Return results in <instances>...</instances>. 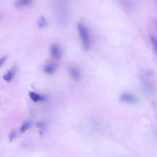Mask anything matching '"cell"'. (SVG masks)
<instances>
[{
	"mask_svg": "<svg viewBox=\"0 0 157 157\" xmlns=\"http://www.w3.org/2000/svg\"><path fill=\"white\" fill-rule=\"evenodd\" d=\"M78 28L83 48L85 51H88L91 47L90 40L88 31L86 27L81 23H79L78 24Z\"/></svg>",
	"mask_w": 157,
	"mask_h": 157,
	"instance_id": "cell-1",
	"label": "cell"
},
{
	"mask_svg": "<svg viewBox=\"0 0 157 157\" xmlns=\"http://www.w3.org/2000/svg\"><path fill=\"white\" fill-rule=\"evenodd\" d=\"M17 65H14L11 69L5 74L3 77V79L8 82H10L13 79L17 70Z\"/></svg>",
	"mask_w": 157,
	"mask_h": 157,
	"instance_id": "cell-2",
	"label": "cell"
},
{
	"mask_svg": "<svg viewBox=\"0 0 157 157\" xmlns=\"http://www.w3.org/2000/svg\"><path fill=\"white\" fill-rule=\"evenodd\" d=\"M120 99L123 101L132 103L137 102V99L135 96L128 94H124L120 97Z\"/></svg>",
	"mask_w": 157,
	"mask_h": 157,
	"instance_id": "cell-3",
	"label": "cell"
},
{
	"mask_svg": "<svg viewBox=\"0 0 157 157\" xmlns=\"http://www.w3.org/2000/svg\"><path fill=\"white\" fill-rule=\"evenodd\" d=\"M29 94L32 100L34 102L44 101L46 99L45 96L40 95L34 92H29Z\"/></svg>",
	"mask_w": 157,
	"mask_h": 157,
	"instance_id": "cell-4",
	"label": "cell"
},
{
	"mask_svg": "<svg viewBox=\"0 0 157 157\" xmlns=\"http://www.w3.org/2000/svg\"><path fill=\"white\" fill-rule=\"evenodd\" d=\"M51 54L54 58L58 59L60 57V51L58 46L56 44H53L51 46Z\"/></svg>",
	"mask_w": 157,
	"mask_h": 157,
	"instance_id": "cell-5",
	"label": "cell"
},
{
	"mask_svg": "<svg viewBox=\"0 0 157 157\" xmlns=\"http://www.w3.org/2000/svg\"><path fill=\"white\" fill-rule=\"evenodd\" d=\"M69 69L71 75L73 78L75 80L79 79L80 77V75L78 70L73 66L70 67Z\"/></svg>",
	"mask_w": 157,
	"mask_h": 157,
	"instance_id": "cell-6",
	"label": "cell"
},
{
	"mask_svg": "<svg viewBox=\"0 0 157 157\" xmlns=\"http://www.w3.org/2000/svg\"><path fill=\"white\" fill-rule=\"evenodd\" d=\"M33 1L30 0H21L16 1L15 6L17 7L21 6H27L32 4Z\"/></svg>",
	"mask_w": 157,
	"mask_h": 157,
	"instance_id": "cell-7",
	"label": "cell"
},
{
	"mask_svg": "<svg viewBox=\"0 0 157 157\" xmlns=\"http://www.w3.org/2000/svg\"><path fill=\"white\" fill-rule=\"evenodd\" d=\"M56 66L53 64L46 65L44 67V71L48 74H52L54 73L56 69Z\"/></svg>",
	"mask_w": 157,
	"mask_h": 157,
	"instance_id": "cell-8",
	"label": "cell"
},
{
	"mask_svg": "<svg viewBox=\"0 0 157 157\" xmlns=\"http://www.w3.org/2000/svg\"><path fill=\"white\" fill-rule=\"evenodd\" d=\"M31 121H25L21 125L20 128V132L22 133L24 132L31 127Z\"/></svg>",
	"mask_w": 157,
	"mask_h": 157,
	"instance_id": "cell-9",
	"label": "cell"
},
{
	"mask_svg": "<svg viewBox=\"0 0 157 157\" xmlns=\"http://www.w3.org/2000/svg\"><path fill=\"white\" fill-rule=\"evenodd\" d=\"M38 26L40 28H43L46 27L47 25V22L44 17L43 16H40L38 22Z\"/></svg>",
	"mask_w": 157,
	"mask_h": 157,
	"instance_id": "cell-10",
	"label": "cell"
},
{
	"mask_svg": "<svg viewBox=\"0 0 157 157\" xmlns=\"http://www.w3.org/2000/svg\"><path fill=\"white\" fill-rule=\"evenodd\" d=\"M151 40L152 44L155 51L157 50V42L155 38L152 35L151 36Z\"/></svg>",
	"mask_w": 157,
	"mask_h": 157,
	"instance_id": "cell-11",
	"label": "cell"
},
{
	"mask_svg": "<svg viewBox=\"0 0 157 157\" xmlns=\"http://www.w3.org/2000/svg\"><path fill=\"white\" fill-rule=\"evenodd\" d=\"M17 135V132L14 130L12 131L9 136V139L10 141H12L15 139Z\"/></svg>",
	"mask_w": 157,
	"mask_h": 157,
	"instance_id": "cell-12",
	"label": "cell"
},
{
	"mask_svg": "<svg viewBox=\"0 0 157 157\" xmlns=\"http://www.w3.org/2000/svg\"><path fill=\"white\" fill-rule=\"evenodd\" d=\"M7 59V56H4L0 58V67L3 65Z\"/></svg>",
	"mask_w": 157,
	"mask_h": 157,
	"instance_id": "cell-13",
	"label": "cell"
}]
</instances>
